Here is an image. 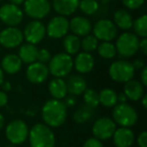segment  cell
<instances>
[{
	"mask_svg": "<svg viewBox=\"0 0 147 147\" xmlns=\"http://www.w3.org/2000/svg\"><path fill=\"white\" fill-rule=\"evenodd\" d=\"M51 57V55L47 49H38V53H37V61H40L42 63H47L49 61Z\"/></svg>",
	"mask_w": 147,
	"mask_h": 147,
	"instance_id": "cell-35",
	"label": "cell"
},
{
	"mask_svg": "<svg viewBox=\"0 0 147 147\" xmlns=\"http://www.w3.org/2000/svg\"><path fill=\"white\" fill-rule=\"evenodd\" d=\"M112 138L116 147H131L135 141V135L130 128L120 127L116 128Z\"/></svg>",
	"mask_w": 147,
	"mask_h": 147,
	"instance_id": "cell-16",
	"label": "cell"
},
{
	"mask_svg": "<svg viewBox=\"0 0 147 147\" xmlns=\"http://www.w3.org/2000/svg\"><path fill=\"white\" fill-rule=\"evenodd\" d=\"M22 33L23 38L28 43H32V45H37V43L41 42L47 35L45 24L36 19L29 21L25 25Z\"/></svg>",
	"mask_w": 147,
	"mask_h": 147,
	"instance_id": "cell-12",
	"label": "cell"
},
{
	"mask_svg": "<svg viewBox=\"0 0 147 147\" xmlns=\"http://www.w3.org/2000/svg\"><path fill=\"white\" fill-rule=\"evenodd\" d=\"M117 101H118L119 103H127L128 98H127L124 93H120L119 95H117Z\"/></svg>",
	"mask_w": 147,
	"mask_h": 147,
	"instance_id": "cell-43",
	"label": "cell"
},
{
	"mask_svg": "<svg viewBox=\"0 0 147 147\" xmlns=\"http://www.w3.org/2000/svg\"><path fill=\"white\" fill-rule=\"evenodd\" d=\"M138 51H140L143 55H147V39H146V37H143L141 40H139Z\"/></svg>",
	"mask_w": 147,
	"mask_h": 147,
	"instance_id": "cell-39",
	"label": "cell"
},
{
	"mask_svg": "<svg viewBox=\"0 0 147 147\" xmlns=\"http://www.w3.org/2000/svg\"><path fill=\"white\" fill-rule=\"evenodd\" d=\"M30 147H55V136L51 127L42 123L34 124L28 131Z\"/></svg>",
	"mask_w": 147,
	"mask_h": 147,
	"instance_id": "cell-2",
	"label": "cell"
},
{
	"mask_svg": "<svg viewBox=\"0 0 147 147\" xmlns=\"http://www.w3.org/2000/svg\"><path fill=\"white\" fill-rule=\"evenodd\" d=\"M137 144L139 147H147V132L142 131L137 137Z\"/></svg>",
	"mask_w": 147,
	"mask_h": 147,
	"instance_id": "cell-37",
	"label": "cell"
},
{
	"mask_svg": "<svg viewBox=\"0 0 147 147\" xmlns=\"http://www.w3.org/2000/svg\"><path fill=\"white\" fill-rule=\"evenodd\" d=\"M133 67H134L135 71H139V69H142L143 67H145V63L143 59H135L134 61L132 63Z\"/></svg>",
	"mask_w": 147,
	"mask_h": 147,
	"instance_id": "cell-40",
	"label": "cell"
},
{
	"mask_svg": "<svg viewBox=\"0 0 147 147\" xmlns=\"http://www.w3.org/2000/svg\"><path fill=\"white\" fill-rule=\"evenodd\" d=\"M8 102V96L5 92H3L2 90L0 91V108L4 107Z\"/></svg>",
	"mask_w": 147,
	"mask_h": 147,
	"instance_id": "cell-41",
	"label": "cell"
},
{
	"mask_svg": "<svg viewBox=\"0 0 147 147\" xmlns=\"http://www.w3.org/2000/svg\"><path fill=\"white\" fill-rule=\"evenodd\" d=\"M95 116V109L91 108V107L87 106V105H83L80 108L77 109L73 114V120L78 124H85V123L89 122L92 120Z\"/></svg>",
	"mask_w": 147,
	"mask_h": 147,
	"instance_id": "cell-26",
	"label": "cell"
},
{
	"mask_svg": "<svg viewBox=\"0 0 147 147\" xmlns=\"http://www.w3.org/2000/svg\"><path fill=\"white\" fill-rule=\"evenodd\" d=\"M69 30V20H67L65 16H61V15H57V16L53 17L49 21L47 26H45L47 34L51 38L53 39L63 37L65 35H67Z\"/></svg>",
	"mask_w": 147,
	"mask_h": 147,
	"instance_id": "cell-14",
	"label": "cell"
},
{
	"mask_svg": "<svg viewBox=\"0 0 147 147\" xmlns=\"http://www.w3.org/2000/svg\"><path fill=\"white\" fill-rule=\"evenodd\" d=\"M23 2H24V0H9V3H12V4H15L17 6L23 4Z\"/></svg>",
	"mask_w": 147,
	"mask_h": 147,
	"instance_id": "cell-46",
	"label": "cell"
},
{
	"mask_svg": "<svg viewBox=\"0 0 147 147\" xmlns=\"http://www.w3.org/2000/svg\"><path fill=\"white\" fill-rule=\"evenodd\" d=\"M78 9L86 15H94L99 9V3L97 0H80Z\"/></svg>",
	"mask_w": 147,
	"mask_h": 147,
	"instance_id": "cell-31",
	"label": "cell"
},
{
	"mask_svg": "<svg viewBox=\"0 0 147 147\" xmlns=\"http://www.w3.org/2000/svg\"><path fill=\"white\" fill-rule=\"evenodd\" d=\"M69 29L73 34L77 36H85L88 35L92 31V23L87 17L84 16H75L69 21Z\"/></svg>",
	"mask_w": 147,
	"mask_h": 147,
	"instance_id": "cell-17",
	"label": "cell"
},
{
	"mask_svg": "<svg viewBox=\"0 0 147 147\" xmlns=\"http://www.w3.org/2000/svg\"><path fill=\"white\" fill-rule=\"evenodd\" d=\"M112 119L116 125L120 127L134 126L138 120V115L134 108L127 103H119L116 104L112 111Z\"/></svg>",
	"mask_w": 147,
	"mask_h": 147,
	"instance_id": "cell-3",
	"label": "cell"
},
{
	"mask_svg": "<svg viewBox=\"0 0 147 147\" xmlns=\"http://www.w3.org/2000/svg\"><path fill=\"white\" fill-rule=\"evenodd\" d=\"M4 123H5L4 116H3V115L0 113V130L3 128V126H4Z\"/></svg>",
	"mask_w": 147,
	"mask_h": 147,
	"instance_id": "cell-47",
	"label": "cell"
},
{
	"mask_svg": "<svg viewBox=\"0 0 147 147\" xmlns=\"http://www.w3.org/2000/svg\"><path fill=\"white\" fill-rule=\"evenodd\" d=\"M0 31H1V24H0Z\"/></svg>",
	"mask_w": 147,
	"mask_h": 147,
	"instance_id": "cell-51",
	"label": "cell"
},
{
	"mask_svg": "<svg viewBox=\"0 0 147 147\" xmlns=\"http://www.w3.org/2000/svg\"><path fill=\"white\" fill-rule=\"evenodd\" d=\"M113 19H114L113 22L115 23L117 28H120L122 30H129L132 27V16L128 11L124 10V9H118L117 11H115Z\"/></svg>",
	"mask_w": 147,
	"mask_h": 147,
	"instance_id": "cell-25",
	"label": "cell"
},
{
	"mask_svg": "<svg viewBox=\"0 0 147 147\" xmlns=\"http://www.w3.org/2000/svg\"><path fill=\"white\" fill-rule=\"evenodd\" d=\"M63 47L67 55H76L81 49V39L75 34H67L63 36Z\"/></svg>",
	"mask_w": 147,
	"mask_h": 147,
	"instance_id": "cell-27",
	"label": "cell"
},
{
	"mask_svg": "<svg viewBox=\"0 0 147 147\" xmlns=\"http://www.w3.org/2000/svg\"><path fill=\"white\" fill-rule=\"evenodd\" d=\"M67 84V93H69L73 96H79L82 95L87 89V81L84 77L80 75H71L69 77Z\"/></svg>",
	"mask_w": 147,
	"mask_h": 147,
	"instance_id": "cell-21",
	"label": "cell"
},
{
	"mask_svg": "<svg viewBox=\"0 0 147 147\" xmlns=\"http://www.w3.org/2000/svg\"><path fill=\"white\" fill-rule=\"evenodd\" d=\"M0 1H1V0H0Z\"/></svg>",
	"mask_w": 147,
	"mask_h": 147,
	"instance_id": "cell-52",
	"label": "cell"
},
{
	"mask_svg": "<svg viewBox=\"0 0 147 147\" xmlns=\"http://www.w3.org/2000/svg\"><path fill=\"white\" fill-rule=\"evenodd\" d=\"M139 37L134 32H123L116 40V51L121 57H133L138 51Z\"/></svg>",
	"mask_w": 147,
	"mask_h": 147,
	"instance_id": "cell-5",
	"label": "cell"
},
{
	"mask_svg": "<svg viewBox=\"0 0 147 147\" xmlns=\"http://www.w3.org/2000/svg\"><path fill=\"white\" fill-rule=\"evenodd\" d=\"M99 103L106 108H112L118 103L117 94L114 90L105 88L99 92Z\"/></svg>",
	"mask_w": 147,
	"mask_h": 147,
	"instance_id": "cell-28",
	"label": "cell"
},
{
	"mask_svg": "<svg viewBox=\"0 0 147 147\" xmlns=\"http://www.w3.org/2000/svg\"><path fill=\"white\" fill-rule=\"evenodd\" d=\"M140 100H142V106L144 109L147 108V95L144 93V95L142 96V98L140 99Z\"/></svg>",
	"mask_w": 147,
	"mask_h": 147,
	"instance_id": "cell-45",
	"label": "cell"
},
{
	"mask_svg": "<svg viewBox=\"0 0 147 147\" xmlns=\"http://www.w3.org/2000/svg\"><path fill=\"white\" fill-rule=\"evenodd\" d=\"M23 39L22 31L16 26H8L0 31V45L5 49L18 47Z\"/></svg>",
	"mask_w": 147,
	"mask_h": 147,
	"instance_id": "cell-13",
	"label": "cell"
},
{
	"mask_svg": "<svg viewBox=\"0 0 147 147\" xmlns=\"http://www.w3.org/2000/svg\"><path fill=\"white\" fill-rule=\"evenodd\" d=\"M79 3L80 0H53V7L59 15L69 16L78 10Z\"/></svg>",
	"mask_w": 147,
	"mask_h": 147,
	"instance_id": "cell-19",
	"label": "cell"
},
{
	"mask_svg": "<svg viewBox=\"0 0 147 147\" xmlns=\"http://www.w3.org/2000/svg\"><path fill=\"white\" fill-rule=\"evenodd\" d=\"M3 82H4V71H2L1 67H0V86L2 85Z\"/></svg>",
	"mask_w": 147,
	"mask_h": 147,
	"instance_id": "cell-48",
	"label": "cell"
},
{
	"mask_svg": "<svg viewBox=\"0 0 147 147\" xmlns=\"http://www.w3.org/2000/svg\"><path fill=\"white\" fill-rule=\"evenodd\" d=\"M85 105L91 107V108H97L99 106V93L94 89H86L83 93Z\"/></svg>",
	"mask_w": 147,
	"mask_h": 147,
	"instance_id": "cell-32",
	"label": "cell"
},
{
	"mask_svg": "<svg viewBox=\"0 0 147 147\" xmlns=\"http://www.w3.org/2000/svg\"><path fill=\"white\" fill-rule=\"evenodd\" d=\"M1 88H2V91L3 92H9L11 90V84L9 82H3L2 85H1Z\"/></svg>",
	"mask_w": 147,
	"mask_h": 147,
	"instance_id": "cell-44",
	"label": "cell"
},
{
	"mask_svg": "<svg viewBox=\"0 0 147 147\" xmlns=\"http://www.w3.org/2000/svg\"><path fill=\"white\" fill-rule=\"evenodd\" d=\"M67 106L61 100L51 99L47 101L41 108V118L45 124L51 128L61 126L67 120Z\"/></svg>",
	"mask_w": 147,
	"mask_h": 147,
	"instance_id": "cell-1",
	"label": "cell"
},
{
	"mask_svg": "<svg viewBox=\"0 0 147 147\" xmlns=\"http://www.w3.org/2000/svg\"><path fill=\"white\" fill-rule=\"evenodd\" d=\"M132 27L134 29V33L138 37H146L147 36V16L145 14L137 17L133 21Z\"/></svg>",
	"mask_w": 147,
	"mask_h": 147,
	"instance_id": "cell-30",
	"label": "cell"
},
{
	"mask_svg": "<svg viewBox=\"0 0 147 147\" xmlns=\"http://www.w3.org/2000/svg\"><path fill=\"white\" fill-rule=\"evenodd\" d=\"M99 45V40L92 34H88L83 36V39L81 40V49L86 53H93L97 49V47Z\"/></svg>",
	"mask_w": 147,
	"mask_h": 147,
	"instance_id": "cell-33",
	"label": "cell"
},
{
	"mask_svg": "<svg viewBox=\"0 0 147 147\" xmlns=\"http://www.w3.org/2000/svg\"><path fill=\"white\" fill-rule=\"evenodd\" d=\"M23 11L12 3H5L0 6V20L7 26H17L23 20Z\"/></svg>",
	"mask_w": 147,
	"mask_h": 147,
	"instance_id": "cell-9",
	"label": "cell"
},
{
	"mask_svg": "<svg viewBox=\"0 0 147 147\" xmlns=\"http://www.w3.org/2000/svg\"><path fill=\"white\" fill-rule=\"evenodd\" d=\"M25 75H26V79L30 83L35 85L41 84L49 77V67L45 63H42L40 61H34L28 65Z\"/></svg>",
	"mask_w": 147,
	"mask_h": 147,
	"instance_id": "cell-15",
	"label": "cell"
},
{
	"mask_svg": "<svg viewBox=\"0 0 147 147\" xmlns=\"http://www.w3.org/2000/svg\"><path fill=\"white\" fill-rule=\"evenodd\" d=\"M6 147H15V146H14L13 144H9V145H7Z\"/></svg>",
	"mask_w": 147,
	"mask_h": 147,
	"instance_id": "cell-49",
	"label": "cell"
},
{
	"mask_svg": "<svg viewBox=\"0 0 147 147\" xmlns=\"http://www.w3.org/2000/svg\"><path fill=\"white\" fill-rule=\"evenodd\" d=\"M140 79H141V84L143 86H147V67H144L141 71V75H140Z\"/></svg>",
	"mask_w": 147,
	"mask_h": 147,
	"instance_id": "cell-42",
	"label": "cell"
},
{
	"mask_svg": "<svg viewBox=\"0 0 147 147\" xmlns=\"http://www.w3.org/2000/svg\"><path fill=\"white\" fill-rule=\"evenodd\" d=\"M96 51L98 55L105 59H111L117 55L115 45H113L111 41H102L100 45H98Z\"/></svg>",
	"mask_w": 147,
	"mask_h": 147,
	"instance_id": "cell-29",
	"label": "cell"
},
{
	"mask_svg": "<svg viewBox=\"0 0 147 147\" xmlns=\"http://www.w3.org/2000/svg\"><path fill=\"white\" fill-rule=\"evenodd\" d=\"M24 13L32 19H42L51 12V2L49 0H24Z\"/></svg>",
	"mask_w": 147,
	"mask_h": 147,
	"instance_id": "cell-8",
	"label": "cell"
},
{
	"mask_svg": "<svg viewBox=\"0 0 147 147\" xmlns=\"http://www.w3.org/2000/svg\"><path fill=\"white\" fill-rule=\"evenodd\" d=\"M65 105L67 107H74L75 105L77 104V100H76V98H75V96H73V95H71V96H65Z\"/></svg>",
	"mask_w": 147,
	"mask_h": 147,
	"instance_id": "cell-38",
	"label": "cell"
},
{
	"mask_svg": "<svg viewBox=\"0 0 147 147\" xmlns=\"http://www.w3.org/2000/svg\"><path fill=\"white\" fill-rule=\"evenodd\" d=\"M134 74L135 69L132 63L124 59L114 61L109 67V76L117 83H126L132 80Z\"/></svg>",
	"mask_w": 147,
	"mask_h": 147,
	"instance_id": "cell-7",
	"label": "cell"
},
{
	"mask_svg": "<svg viewBox=\"0 0 147 147\" xmlns=\"http://www.w3.org/2000/svg\"><path fill=\"white\" fill-rule=\"evenodd\" d=\"M83 147H104L103 143L101 142V140L92 137V138H88L83 144Z\"/></svg>",
	"mask_w": 147,
	"mask_h": 147,
	"instance_id": "cell-36",
	"label": "cell"
},
{
	"mask_svg": "<svg viewBox=\"0 0 147 147\" xmlns=\"http://www.w3.org/2000/svg\"><path fill=\"white\" fill-rule=\"evenodd\" d=\"M49 71L55 78H65L74 67V59L67 53H57L49 61Z\"/></svg>",
	"mask_w": 147,
	"mask_h": 147,
	"instance_id": "cell-4",
	"label": "cell"
},
{
	"mask_svg": "<svg viewBox=\"0 0 147 147\" xmlns=\"http://www.w3.org/2000/svg\"><path fill=\"white\" fill-rule=\"evenodd\" d=\"M37 53H38V49L36 47L35 45L32 43H24L19 47L18 51V57L21 59L22 63H32L36 61L37 59Z\"/></svg>",
	"mask_w": 147,
	"mask_h": 147,
	"instance_id": "cell-24",
	"label": "cell"
},
{
	"mask_svg": "<svg viewBox=\"0 0 147 147\" xmlns=\"http://www.w3.org/2000/svg\"><path fill=\"white\" fill-rule=\"evenodd\" d=\"M115 130H116V124L113 119L108 117H101L97 119L92 126L93 135L99 140H108L112 138Z\"/></svg>",
	"mask_w": 147,
	"mask_h": 147,
	"instance_id": "cell-11",
	"label": "cell"
},
{
	"mask_svg": "<svg viewBox=\"0 0 147 147\" xmlns=\"http://www.w3.org/2000/svg\"><path fill=\"white\" fill-rule=\"evenodd\" d=\"M105 1H113V0H105Z\"/></svg>",
	"mask_w": 147,
	"mask_h": 147,
	"instance_id": "cell-50",
	"label": "cell"
},
{
	"mask_svg": "<svg viewBox=\"0 0 147 147\" xmlns=\"http://www.w3.org/2000/svg\"><path fill=\"white\" fill-rule=\"evenodd\" d=\"M93 35L98 40L112 41L117 36L118 29L115 23L110 19H100L92 26Z\"/></svg>",
	"mask_w": 147,
	"mask_h": 147,
	"instance_id": "cell-10",
	"label": "cell"
},
{
	"mask_svg": "<svg viewBox=\"0 0 147 147\" xmlns=\"http://www.w3.org/2000/svg\"><path fill=\"white\" fill-rule=\"evenodd\" d=\"M124 93L128 100L131 101H139L144 95V86L140 82L135 80H130L125 83L124 85Z\"/></svg>",
	"mask_w": 147,
	"mask_h": 147,
	"instance_id": "cell-22",
	"label": "cell"
},
{
	"mask_svg": "<svg viewBox=\"0 0 147 147\" xmlns=\"http://www.w3.org/2000/svg\"><path fill=\"white\" fill-rule=\"evenodd\" d=\"M22 61L19 57L14 53H8L4 55L1 59V69L3 71L9 74V75H15L21 69Z\"/></svg>",
	"mask_w": 147,
	"mask_h": 147,
	"instance_id": "cell-20",
	"label": "cell"
},
{
	"mask_svg": "<svg viewBox=\"0 0 147 147\" xmlns=\"http://www.w3.org/2000/svg\"><path fill=\"white\" fill-rule=\"evenodd\" d=\"M28 126L23 120L15 119L7 124L5 128L6 139L13 145H19L25 142L28 137Z\"/></svg>",
	"mask_w": 147,
	"mask_h": 147,
	"instance_id": "cell-6",
	"label": "cell"
},
{
	"mask_svg": "<svg viewBox=\"0 0 147 147\" xmlns=\"http://www.w3.org/2000/svg\"><path fill=\"white\" fill-rule=\"evenodd\" d=\"M49 92L53 99L63 100L67 94L65 81L63 78H53L49 84Z\"/></svg>",
	"mask_w": 147,
	"mask_h": 147,
	"instance_id": "cell-23",
	"label": "cell"
},
{
	"mask_svg": "<svg viewBox=\"0 0 147 147\" xmlns=\"http://www.w3.org/2000/svg\"><path fill=\"white\" fill-rule=\"evenodd\" d=\"M74 65L78 73L88 74L94 69L95 59L90 53H86V51L78 53L76 59L74 61Z\"/></svg>",
	"mask_w": 147,
	"mask_h": 147,
	"instance_id": "cell-18",
	"label": "cell"
},
{
	"mask_svg": "<svg viewBox=\"0 0 147 147\" xmlns=\"http://www.w3.org/2000/svg\"><path fill=\"white\" fill-rule=\"evenodd\" d=\"M122 3L130 10H137L144 4V0H122Z\"/></svg>",
	"mask_w": 147,
	"mask_h": 147,
	"instance_id": "cell-34",
	"label": "cell"
}]
</instances>
